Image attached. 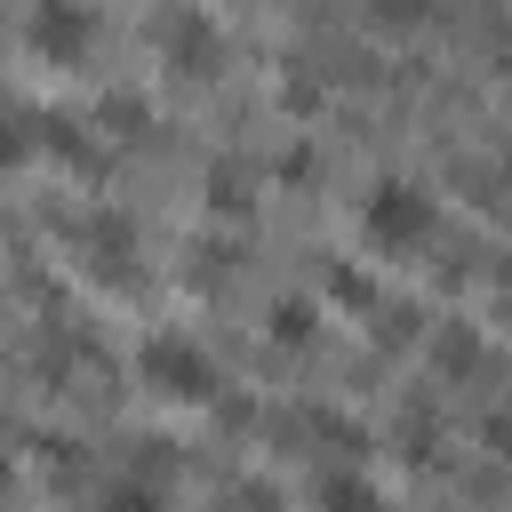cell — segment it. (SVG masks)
Listing matches in <instances>:
<instances>
[{
    "label": "cell",
    "mask_w": 512,
    "mask_h": 512,
    "mask_svg": "<svg viewBox=\"0 0 512 512\" xmlns=\"http://www.w3.org/2000/svg\"><path fill=\"white\" fill-rule=\"evenodd\" d=\"M360 232H368V248H384V256H416V248H432V232H440V200H432L416 176H376L368 200H360Z\"/></svg>",
    "instance_id": "1"
},
{
    "label": "cell",
    "mask_w": 512,
    "mask_h": 512,
    "mask_svg": "<svg viewBox=\"0 0 512 512\" xmlns=\"http://www.w3.org/2000/svg\"><path fill=\"white\" fill-rule=\"evenodd\" d=\"M136 368H144V384H152L160 400H216V360H208V344H192L184 328L144 336Z\"/></svg>",
    "instance_id": "2"
},
{
    "label": "cell",
    "mask_w": 512,
    "mask_h": 512,
    "mask_svg": "<svg viewBox=\"0 0 512 512\" xmlns=\"http://www.w3.org/2000/svg\"><path fill=\"white\" fill-rule=\"evenodd\" d=\"M24 40H32L40 56H80V48L96 40V16H88V8H64V0H40V8L24 16Z\"/></svg>",
    "instance_id": "3"
},
{
    "label": "cell",
    "mask_w": 512,
    "mask_h": 512,
    "mask_svg": "<svg viewBox=\"0 0 512 512\" xmlns=\"http://www.w3.org/2000/svg\"><path fill=\"white\" fill-rule=\"evenodd\" d=\"M312 512H392V504H384V488H376L360 464H328V472L312 480Z\"/></svg>",
    "instance_id": "4"
},
{
    "label": "cell",
    "mask_w": 512,
    "mask_h": 512,
    "mask_svg": "<svg viewBox=\"0 0 512 512\" xmlns=\"http://www.w3.org/2000/svg\"><path fill=\"white\" fill-rule=\"evenodd\" d=\"M160 40L192 64V56H208V48H216V24H208V16H160Z\"/></svg>",
    "instance_id": "5"
},
{
    "label": "cell",
    "mask_w": 512,
    "mask_h": 512,
    "mask_svg": "<svg viewBox=\"0 0 512 512\" xmlns=\"http://www.w3.org/2000/svg\"><path fill=\"white\" fill-rule=\"evenodd\" d=\"M96 504H104V512H160V488H152V480H112Z\"/></svg>",
    "instance_id": "6"
},
{
    "label": "cell",
    "mask_w": 512,
    "mask_h": 512,
    "mask_svg": "<svg viewBox=\"0 0 512 512\" xmlns=\"http://www.w3.org/2000/svg\"><path fill=\"white\" fill-rule=\"evenodd\" d=\"M432 360H440V368H472V360H480V336H472V328H448V336L432 344Z\"/></svg>",
    "instance_id": "7"
},
{
    "label": "cell",
    "mask_w": 512,
    "mask_h": 512,
    "mask_svg": "<svg viewBox=\"0 0 512 512\" xmlns=\"http://www.w3.org/2000/svg\"><path fill=\"white\" fill-rule=\"evenodd\" d=\"M304 320H312L304 304H280V328H272V336H280V344H296V336H304Z\"/></svg>",
    "instance_id": "8"
},
{
    "label": "cell",
    "mask_w": 512,
    "mask_h": 512,
    "mask_svg": "<svg viewBox=\"0 0 512 512\" xmlns=\"http://www.w3.org/2000/svg\"><path fill=\"white\" fill-rule=\"evenodd\" d=\"M496 280H504V296H512V248H504V264H496Z\"/></svg>",
    "instance_id": "9"
},
{
    "label": "cell",
    "mask_w": 512,
    "mask_h": 512,
    "mask_svg": "<svg viewBox=\"0 0 512 512\" xmlns=\"http://www.w3.org/2000/svg\"><path fill=\"white\" fill-rule=\"evenodd\" d=\"M504 184H512V144H504Z\"/></svg>",
    "instance_id": "10"
}]
</instances>
